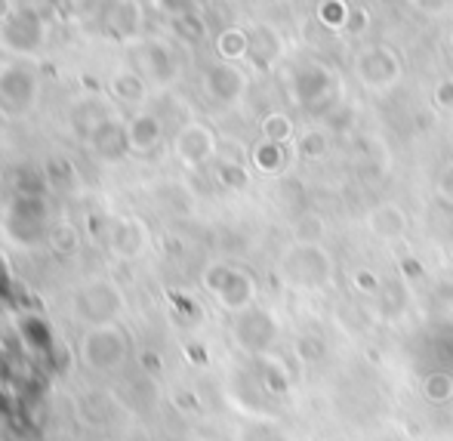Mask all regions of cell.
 <instances>
[{
  "label": "cell",
  "mask_w": 453,
  "mask_h": 441,
  "mask_svg": "<svg viewBox=\"0 0 453 441\" xmlns=\"http://www.w3.org/2000/svg\"><path fill=\"white\" fill-rule=\"evenodd\" d=\"M450 50H453V31H450Z\"/></svg>",
  "instance_id": "cell-39"
},
{
  "label": "cell",
  "mask_w": 453,
  "mask_h": 441,
  "mask_svg": "<svg viewBox=\"0 0 453 441\" xmlns=\"http://www.w3.org/2000/svg\"><path fill=\"white\" fill-rule=\"evenodd\" d=\"M278 278L290 290H321L334 278V259L324 244H296L287 247L278 259Z\"/></svg>",
  "instance_id": "cell-1"
},
{
  "label": "cell",
  "mask_w": 453,
  "mask_h": 441,
  "mask_svg": "<svg viewBox=\"0 0 453 441\" xmlns=\"http://www.w3.org/2000/svg\"><path fill=\"white\" fill-rule=\"evenodd\" d=\"M244 89H247V74L234 62H213L203 72V93L216 105H234L244 96Z\"/></svg>",
  "instance_id": "cell-13"
},
{
  "label": "cell",
  "mask_w": 453,
  "mask_h": 441,
  "mask_svg": "<svg viewBox=\"0 0 453 441\" xmlns=\"http://www.w3.org/2000/svg\"><path fill=\"white\" fill-rule=\"evenodd\" d=\"M259 133H263L265 143H278V145H287L293 136H296V127H293V120L287 118L284 112H272L263 118V124H259Z\"/></svg>",
  "instance_id": "cell-23"
},
{
  "label": "cell",
  "mask_w": 453,
  "mask_h": 441,
  "mask_svg": "<svg viewBox=\"0 0 453 441\" xmlns=\"http://www.w3.org/2000/svg\"><path fill=\"white\" fill-rule=\"evenodd\" d=\"M324 220L321 216H303L296 222V244H321L324 241Z\"/></svg>",
  "instance_id": "cell-30"
},
{
  "label": "cell",
  "mask_w": 453,
  "mask_h": 441,
  "mask_svg": "<svg viewBox=\"0 0 453 441\" xmlns=\"http://www.w3.org/2000/svg\"><path fill=\"white\" fill-rule=\"evenodd\" d=\"M124 312V290L108 278H93L78 287L72 297V318L81 328H102L114 324Z\"/></svg>",
  "instance_id": "cell-3"
},
{
  "label": "cell",
  "mask_w": 453,
  "mask_h": 441,
  "mask_svg": "<svg viewBox=\"0 0 453 441\" xmlns=\"http://www.w3.org/2000/svg\"><path fill=\"white\" fill-rule=\"evenodd\" d=\"M50 244H53L56 253H65V257H72L74 251L81 247V238H78V228L72 226V222H59L56 228H50Z\"/></svg>",
  "instance_id": "cell-26"
},
{
  "label": "cell",
  "mask_w": 453,
  "mask_h": 441,
  "mask_svg": "<svg viewBox=\"0 0 453 441\" xmlns=\"http://www.w3.org/2000/svg\"><path fill=\"white\" fill-rule=\"evenodd\" d=\"M435 105L438 108H453V78L438 81V87H435Z\"/></svg>",
  "instance_id": "cell-36"
},
{
  "label": "cell",
  "mask_w": 453,
  "mask_h": 441,
  "mask_svg": "<svg viewBox=\"0 0 453 441\" xmlns=\"http://www.w3.org/2000/svg\"><path fill=\"white\" fill-rule=\"evenodd\" d=\"M176 31L185 37V41H201L203 37V22L195 16H180L176 19Z\"/></svg>",
  "instance_id": "cell-32"
},
{
  "label": "cell",
  "mask_w": 453,
  "mask_h": 441,
  "mask_svg": "<svg viewBox=\"0 0 453 441\" xmlns=\"http://www.w3.org/2000/svg\"><path fill=\"white\" fill-rule=\"evenodd\" d=\"M349 10H352V6H349L346 0H324V4L318 6V19H321V25H327V28L342 31L349 22Z\"/></svg>",
  "instance_id": "cell-27"
},
{
  "label": "cell",
  "mask_w": 453,
  "mask_h": 441,
  "mask_svg": "<svg viewBox=\"0 0 453 441\" xmlns=\"http://www.w3.org/2000/svg\"><path fill=\"white\" fill-rule=\"evenodd\" d=\"M367 28H370V12L364 10V6H352V10H349V22L342 31H349L352 37H361Z\"/></svg>",
  "instance_id": "cell-31"
},
{
  "label": "cell",
  "mask_w": 453,
  "mask_h": 441,
  "mask_svg": "<svg viewBox=\"0 0 453 441\" xmlns=\"http://www.w3.org/2000/svg\"><path fill=\"white\" fill-rule=\"evenodd\" d=\"M136 72L145 81L157 87H167L180 78V59H176L173 47H167L164 41H149L136 50Z\"/></svg>",
  "instance_id": "cell-12"
},
{
  "label": "cell",
  "mask_w": 453,
  "mask_h": 441,
  "mask_svg": "<svg viewBox=\"0 0 453 441\" xmlns=\"http://www.w3.org/2000/svg\"><path fill=\"white\" fill-rule=\"evenodd\" d=\"M41 43H43V19L37 12H31L28 6H22L6 22H0V50H6V53L28 56Z\"/></svg>",
  "instance_id": "cell-9"
},
{
  "label": "cell",
  "mask_w": 453,
  "mask_h": 441,
  "mask_svg": "<svg viewBox=\"0 0 453 441\" xmlns=\"http://www.w3.org/2000/svg\"><path fill=\"white\" fill-rule=\"evenodd\" d=\"M352 284H355V290H361V293H376L380 290V275L370 272V268H358V272L352 275Z\"/></svg>",
  "instance_id": "cell-33"
},
{
  "label": "cell",
  "mask_w": 453,
  "mask_h": 441,
  "mask_svg": "<svg viewBox=\"0 0 453 441\" xmlns=\"http://www.w3.org/2000/svg\"><path fill=\"white\" fill-rule=\"evenodd\" d=\"M232 337L241 346V352L263 358V355H269L272 346L278 343V321H274V315L269 309L253 306V309L234 315Z\"/></svg>",
  "instance_id": "cell-7"
},
{
  "label": "cell",
  "mask_w": 453,
  "mask_h": 441,
  "mask_svg": "<svg viewBox=\"0 0 453 441\" xmlns=\"http://www.w3.org/2000/svg\"><path fill=\"white\" fill-rule=\"evenodd\" d=\"M216 179H219V185H226L228 191H241L250 182V174H247V167L238 161H219L216 164Z\"/></svg>",
  "instance_id": "cell-25"
},
{
  "label": "cell",
  "mask_w": 453,
  "mask_h": 441,
  "mask_svg": "<svg viewBox=\"0 0 453 441\" xmlns=\"http://www.w3.org/2000/svg\"><path fill=\"white\" fill-rule=\"evenodd\" d=\"M293 87H296V99L303 105L315 108V102L330 93V72H324L321 66H305L303 72H296Z\"/></svg>",
  "instance_id": "cell-18"
},
{
  "label": "cell",
  "mask_w": 453,
  "mask_h": 441,
  "mask_svg": "<svg viewBox=\"0 0 453 441\" xmlns=\"http://www.w3.org/2000/svg\"><path fill=\"white\" fill-rule=\"evenodd\" d=\"M130 358V337L114 324H102V328H87L78 340V361L90 374H118Z\"/></svg>",
  "instance_id": "cell-2"
},
{
  "label": "cell",
  "mask_w": 453,
  "mask_h": 441,
  "mask_svg": "<svg viewBox=\"0 0 453 441\" xmlns=\"http://www.w3.org/2000/svg\"><path fill=\"white\" fill-rule=\"evenodd\" d=\"M6 232L19 241L22 247H31L37 241H43L47 232V207H43L41 197L31 195H19L16 204L6 213Z\"/></svg>",
  "instance_id": "cell-8"
},
{
  "label": "cell",
  "mask_w": 453,
  "mask_h": 441,
  "mask_svg": "<svg viewBox=\"0 0 453 441\" xmlns=\"http://www.w3.org/2000/svg\"><path fill=\"white\" fill-rule=\"evenodd\" d=\"M203 287L207 293L232 315L253 309L257 306V281L250 272L232 266V263H213L203 272Z\"/></svg>",
  "instance_id": "cell-4"
},
{
  "label": "cell",
  "mask_w": 453,
  "mask_h": 441,
  "mask_svg": "<svg viewBox=\"0 0 453 441\" xmlns=\"http://www.w3.org/2000/svg\"><path fill=\"white\" fill-rule=\"evenodd\" d=\"M41 93V78L28 62H10L0 68V114L25 118Z\"/></svg>",
  "instance_id": "cell-5"
},
{
  "label": "cell",
  "mask_w": 453,
  "mask_h": 441,
  "mask_svg": "<svg viewBox=\"0 0 453 441\" xmlns=\"http://www.w3.org/2000/svg\"><path fill=\"white\" fill-rule=\"evenodd\" d=\"M90 149L102 161H118V158H124V151H130V145H127V127L118 124L114 118H105L102 124H96L90 130Z\"/></svg>",
  "instance_id": "cell-16"
},
{
  "label": "cell",
  "mask_w": 453,
  "mask_h": 441,
  "mask_svg": "<svg viewBox=\"0 0 453 441\" xmlns=\"http://www.w3.org/2000/svg\"><path fill=\"white\" fill-rule=\"evenodd\" d=\"M238 441H293L274 420H250L238 429Z\"/></svg>",
  "instance_id": "cell-24"
},
{
  "label": "cell",
  "mask_w": 453,
  "mask_h": 441,
  "mask_svg": "<svg viewBox=\"0 0 453 441\" xmlns=\"http://www.w3.org/2000/svg\"><path fill=\"white\" fill-rule=\"evenodd\" d=\"M435 189H438V197H441L444 204H453V161L441 170V174H438Z\"/></svg>",
  "instance_id": "cell-34"
},
{
  "label": "cell",
  "mask_w": 453,
  "mask_h": 441,
  "mask_svg": "<svg viewBox=\"0 0 453 441\" xmlns=\"http://www.w3.org/2000/svg\"><path fill=\"white\" fill-rule=\"evenodd\" d=\"M324 355H327V343H324L321 337L303 334V337L296 340V358H299V361L315 364V361H321Z\"/></svg>",
  "instance_id": "cell-29"
},
{
  "label": "cell",
  "mask_w": 453,
  "mask_h": 441,
  "mask_svg": "<svg viewBox=\"0 0 453 441\" xmlns=\"http://www.w3.org/2000/svg\"><path fill=\"white\" fill-rule=\"evenodd\" d=\"M161 139H164V124L157 114L139 112L136 118H130V124H127V145H130V151H136V155H145V151L157 149Z\"/></svg>",
  "instance_id": "cell-17"
},
{
  "label": "cell",
  "mask_w": 453,
  "mask_h": 441,
  "mask_svg": "<svg viewBox=\"0 0 453 441\" xmlns=\"http://www.w3.org/2000/svg\"><path fill=\"white\" fill-rule=\"evenodd\" d=\"M12 12H16V6H12L10 0H0V22H6V19H10Z\"/></svg>",
  "instance_id": "cell-37"
},
{
  "label": "cell",
  "mask_w": 453,
  "mask_h": 441,
  "mask_svg": "<svg viewBox=\"0 0 453 441\" xmlns=\"http://www.w3.org/2000/svg\"><path fill=\"white\" fill-rule=\"evenodd\" d=\"M4 189H6V179H4V174H0V195H4Z\"/></svg>",
  "instance_id": "cell-38"
},
{
  "label": "cell",
  "mask_w": 453,
  "mask_h": 441,
  "mask_svg": "<svg viewBox=\"0 0 453 441\" xmlns=\"http://www.w3.org/2000/svg\"><path fill=\"white\" fill-rule=\"evenodd\" d=\"M250 50H247V62H250L257 72H269L274 62L284 53V41H280L278 28L272 25H253L250 31Z\"/></svg>",
  "instance_id": "cell-14"
},
{
  "label": "cell",
  "mask_w": 453,
  "mask_h": 441,
  "mask_svg": "<svg viewBox=\"0 0 453 441\" xmlns=\"http://www.w3.org/2000/svg\"><path fill=\"white\" fill-rule=\"evenodd\" d=\"M173 155L188 170L203 167V164H210L216 158V133L201 120H191L173 136Z\"/></svg>",
  "instance_id": "cell-10"
},
{
  "label": "cell",
  "mask_w": 453,
  "mask_h": 441,
  "mask_svg": "<svg viewBox=\"0 0 453 441\" xmlns=\"http://www.w3.org/2000/svg\"><path fill=\"white\" fill-rule=\"evenodd\" d=\"M145 84L149 81L136 72V68H120V72L111 74V93L118 102L124 105H139L145 99Z\"/></svg>",
  "instance_id": "cell-19"
},
{
  "label": "cell",
  "mask_w": 453,
  "mask_h": 441,
  "mask_svg": "<svg viewBox=\"0 0 453 441\" xmlns=\"http://www.w3.org/2000/svg\"><path fill=\"white\" fill-rule=\"evenodd\" d=\"M149 226H145L139 216H120L118 222L108 226V247L118 259L133 263V259H142L149 251Z\"/></svg>",
  "instance_id": "cell-11"
},
{
  "label": "cell",
  "mask_w": 453,
  "mask_h": 441,
  "mask_svg": "<svg viewBox=\"0 0 453 441\" xmlns=\"http://www.w3.org/2000/svg\"><path fill=\"white\" fill-rule=\"evenodd\" d=\"M407 226H411V220H407V210L401 207V204H395V201L376 204V207L367 213V228L376 235V238H382V241L404 238Z\"/></svg>",
  "instance_id": "cell-15"
},
{
  "label": "cell",
  "mask_w": 453,
  "mask_h": 441,
  "mask_svg": "<svg viewBox=\"0 0 453 441\" xmlns=\"http://www.w3.org/2000/svg\"><path fill=\"white\" fill-rule=\"evenodd\" d=\"M250 161H253V167H257L259 174L274 176V174H280V170L287 167V151H284V145L265 143V139H263V143L253 145Z\"/></svg>",
  "instance_id": "cell-20"
},
{
  "label": "cell",
  "mask_w": 453,
  "mask_h": 441,
  "mask_svg": "<svg viewBox=\"0 0 453 441\" xmlns=\"http://www.w3.org/2000/svg\"><path fill=\"white\" fill-rule=\"evenodd\" d=\"M330 151V136L327 130H318V127H311V130H303L296 136V155L303 158V161H324Z\"/></svg>",
  "instance_id": "cell-22"
},
{
  "label": "cell",
  "mask_w": 453,
  "mask_h": 441,
  "mask_svg": "<svg viewBox=\"0 0 453 441\" xmlns=\"http://www.w3.org/2000/svg\"><path fill=\"white\" fill-rule=\"evenodd\" d=\"M247 50H250V35L244 28H226L216 37V53H219L222 62L247 59Z\"/></svg>",
  "instance_id": "cell-21"
},
{
  "label": "cell",
  "mask_w": 453,
  "mask_h": 441,
  "mask_svg": "<svg viewBox=\"0 0 453 441\" xmlns=\"http://www.w3.org/2000/svg\"><path fill=\"white\" fill-rule=\"evenodd\" d=\"M355 74L367 89L386 93L404 78V59L386 43H373V47H364L355 56Z\"/></svg>",
  "instance_id": "cell-6"
},
{
  "label": "cell",
  "mask_w": 453,
  "mask_h": 441,
  "mask_svg": "<svg viewBox=\"0 0 453 441\" xmlns=\"http://www.w3.org/2000/svg\"><path fill=\"white\" fill-rule=\"evenodd\" d=\"M423 395H426V401H432V405H444V401H450V395H453V380L448 374H429L423 380Z\"/></svg>",
  "instance_id": "cell-28"
},
{
  "label": "cell",
  "mask_w": 453,
  "mask_h": 441,
  "mask_svg": "<svg viewBox=\"0 0 453 441\" xmlns=\"http://www.w3.org/2000/svg\"><path fill=\"white\" fill-rule=\"evenodd\" d=\"M411 4L419 12H426V16H441V12H448L453 6V0H411Z\"/></svg>",
  "instance_id": "cell-35"
}]
</instances>
